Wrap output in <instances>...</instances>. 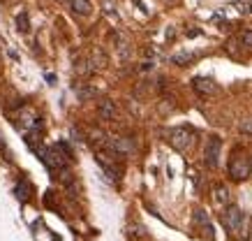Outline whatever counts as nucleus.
I'll use <instances>...</instances> for the list:
<instances>
[{
	"label": "nucleus",
	"mask_w": 252,
	"mask_h": 241,
	"mask_svg": "<svg viewBox=\"0 0 252 241\" xmlns=\"http://www.w3.org/2000/svg\"><path fill=\"white\" fill-rule=\"evenodd\" d=\"M194 223H197V225H208V216L201 209L194 211Z\"/></svg>",
	"instance_id": "14"
},
{
	"label": "nucleus",
	"mask_w": 252,
	"mask_h": 241,
	"mask_svg": "<svg viewBox=\"0 0 252 241\" xmlns=\"http://www.w3.org/2000/svg\"><path fill=\"white\" fill-rule=\"evenodd\" d=\"M192 88H194L199 95H215L218 91H220L213 79H206V77H197L194 81H192Z\"/></svg>",
	"instance_id": "6"
},
{
	"label": "nucleus",
	"mask_w": 252,
	"mask_h": 241,
	"mask_svg": "<svg viewBox=\"0 0 252 241\" xmlns=\"http://www.w3.org/2000/svg\"><path fill=\"white\" fill-rule=\"evenodd\" d=\"M107 148L114 151L118 158H123V156H130L132 151H134V141L130 137H109Z\"/></svg>",
	"instance_id": "4"
},
{
	"label": "nucleus",
	"mask_w": 252,
	"mask_h": 241,
	"mask_svg": "<svg viewBox=\"0 0 252 241\" xmlns=\"http://www.w3.org/2000/svg\"><path fill=\"white\" fill-rule=\"evenodd\" d=\"M250 176H252V158H250Z\"/></svg>",
	"instance_id": "19"
},
{
	"label": "nucleus",
	"mask_w": 252,
	"mask_h": 241,
	"mask_svg": "<svg viewBox=\"0 0 252 241\" xmlns=\"http://www.w3.org/2000/svg\"><path fill=\"white\" fill-rule=\"evenodd\" d=\"M93 68H107V56H104V51L102 49H95L93 51Z\"/></svg>",
	"instance_id": "11"
},
{
	"label": "nucleus",
	"mask_w": 252,
	"mask_h": 241,
	"mask_svg": "<svg viewBox=\"0 0 252 241\" xmlns=\"http://www.w3.org/2000/svg\"><path fill=\"white\" fill-rule=\"evenodd\" d=\"M16 195H19V200H23V202H26V200H31L32 186H31V183H28L26 179H21V183L16 186Z\"/></svg>",
	"instance_id": "10"
},
{
	"label": "nucleus",
	"mask_w": 252,
	"mask_h": 241,
	"mask_svg": "<svg viewBox=\"0 0 252 241\" xmlns=\"http://www.w3.org/2000/svg\"><path fill=\"white\" fill-rule=\"evenodd\" d=\"M97 114L102 121H114L116 114H118V109H116V102L114 100H102L97 104Z\"/></svg>",
	"instance_id": "7"
},
{
	"label": "nucleus",
	"mask_w": 252,
	"mask_h": 241,
	"mask_svg": "<svg viewBox=\"0 0 252 241\" xmlns=\"http://www.w3.org/2000/svg\"><path fill=\"white\" fill-rule=\"evenodd\" d=\"M222 220H224V225H227L229 232L243 234V230H245V213L238 209V207H229V209L224 211Z\"/></svg>",
	"instance_id": "2"
},
{
	"label": "nucleus",
	"mask_w": 252,
	"mask_h": 241,
	"mask_svg": "<svg viewBox=\"0 0 252 241\" xmlns=\"http://www.w3.org/2000/svg\"><path fill=\"white\" fill-rule=\"evenodd\" d=\"M58 2H65V0H58Z\"/></svg>",
	"instance_id": "20"
},
{
	"label": "nucleus",
	"mask_w": 252,
	"mask_h": 241,
	"mask_svg": "<svg viewBox=\"0 0 252 241\" xmlns=\"http://www.w3.org/2000/svg\"><path fill=\"white\" fill-rule=\"evenodd\" d=\"M227 172H229V176L234 181H243V179H248L250 176V160L245 156H234L229 160V167H227Z\"/></svg>",
	"instance_id": "3"
},
{
	"label": "nucleus",
	"mask_w": 252,
	"mask_h": 241,
	"mask_svg": "<svg viewBox=\"0 0 252 241\" xmlns=\"http://www.w3.org/2000/svg\"><path fill=\"white\" fill-rule=\"evenodd\" d=\"M238 130H241L243 135H252V118L250 121H243V123L238 125Z\"/></svg>",
	"instance_id": "18"
},
{
	"label": "nucleus",
	"mask_w": 252,
	"mask_h": 241,
	"mask_svg": "<svg viewBox=\"0 0 252 241\" xmlns=\"http://www.w3.org/2000/svg\"><path fill=\"white\" fill-rule=\"evenodd\" d=\"M241 44L252 49V31H243V35H241Z\"/></svg>",
	"instance_id": "17"
},
{
	"label": "nucleus",
	"mask_w": 252,
	"mask_h": 241,
	"mask_svg": "<svg viewBox=\"0 0 252 241\" xmlns=\"http://www.w3.org/2000/svg\"><path fill=\"white\" fill-rule=\"evenodd\" d=\"M213 193H215V202L218 204H229L231 195H229V188L227 186H215Z\"/></svg>",
	"instance_id": "9"
},
{
	"label": "nucleus",
	"mask_w": 252,
	"mask_h": 241,
	"mask_svg": "<svg viewBox=\"0 0 252 241\" xmlns=\"http://www.w3.org/2000/svg\"><path fill=\"white\" fill-rule=\"evenodd\" d=\"M95 93H97L95 88H79V98H81V100H88V98H95Z\"/></svg>",
	"instance_id": "15"
},
{
	"label": "nucleus",
	"mask_w": 252,
	"mask_h": 241,
	"mask_svg": "<svg viewBox=\"0 0 252 241\" xmlns=\"http://www.w3.org/2000/svg\"><path fill=\"white\" fill-rule=\"evenodd\" d=\"M69 7H72V12L79 16H88L93 12L91 0H69Z\"/></svg>",
	"instance_id": "8"
},
{
	"label": "nucleus",
	"mask_w": 252,
	"mask_h": 241,
	"mask_svg": "<svg viewBox=\"0 0 252 241\" xmlns=\"http://www.w3.org/2000/svg\"><path fill=\"white\" fill-rule=\"evenodd\" d=\"M231 7H236L241 14H250L252 12V7L248 5V2H231Z\"/></svg>",
	"instance_id": "16"
},
{
	"label": "nucleus",
	"mask_w": 252,
	"mask_h": 241,
	"mask_svg": "<svg viewBox=\"0 0 252 241\" xmlns=\"http://www.w3.org/2000/svg\"><path fill=\"white\" fill-rule=\"evenodd\" d=\"M220 151H222V141L220 137H211L206 141V148H204V163L206 167H218V158H220Z\"/></svg>",
	"instance_id": "5"
},
{
	"label": "nucleus",
	"mask_w": 252,
	"mask_h": 241,
	"mask_svg": "<svg viewBox=\"0 0 252 241\" xmlns=\"http://www.w3.org/2000/svg\"><path fill=\"white\" fill-rule=\"evenodd\" d=\"M197 58L194 54H176V56H171V63L174 65H188V63H192Z\"/></svg>",
	"instance_id": "12"
},
{
	"label": "nucleus",
	"mask_w": 252,
	"mask_h": 241,
	"mask_svg": "<svg viewBox=\"0 0 252 241\" xmlns=\"http://www.w3.org/2000/svg\"><path fill=\"white\" fill-rule=\"evenodd\" d=\"M167 141L176 151H188L194 144V133L188 130V128H174V130L167 133Z\"/></svg>",
	"instance_id": "1"
},
{
	"label": "nucleus",
	"mask_w": 252,
	"mask_h": 241,
	"mask_svg": "<svg viewBox=\"0 0 252 241\" xmlns=\"http://www.w3.org/2000/svg\"><path fill=\"white\" fill-rule=\"evenodd\" d=\"M16 28H19L21 33L31 31V21H28V14H26V12H21V14L16 16Z\"/></svg>",
	"instance_id": "13"
}]
</instances>
